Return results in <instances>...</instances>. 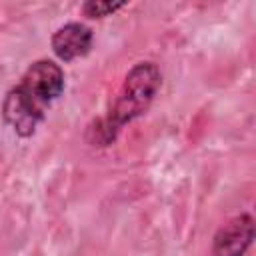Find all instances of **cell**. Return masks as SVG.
Instances as JSON below:
<instances>
[{
	"mask_svg": "<svg viewBox=\"0 0 256 256\" xmlns=\"http://www.w3.org/2000/svg\"><path fill=\"white\" fill-rule=\"evenodd\" d=\"M254 240V220L250 214H240L228 220L214 236L212 256H244Z\"/></svg>",
	"mask_w": 256,
	"mask_h": 256,
	"instance_id": "3",
	"label": "cell"
},
{
	"mask_svg": "<svg viewBox=\"0 0 256 256\" xmlns=\"http://www.w3.org/2000/svg\"><path fill=\"white\" fill-rule=\"evenodd\" d=\"M126 2H110V0H90V2H84L82 4V12L88 16V18H104V16H110L114 14L116 10L124 8Z\"/></svg>",
	"mask_w": 256,
	"mask_h": 256,
	"instance_id": "5",
	"label": "cell"
},
{
	"mask_svg": "<svg viewBox=\"0 0 256 256\" xmlns=\"http://www.w3.org/2000/svg\"><path fill=\"white\" fill-rule=\"evenodd\" d=\"M64 92V70L52 60L32 62L22 78L6 92L2 102L4 122L18 136H32L46 110Z\"/></svg>",
	"mask_w": 256,
	"mask_h": 256,
	"instance_id": "1",
	"label": "cell"
},
{
	"mask_svg": "<svg viewBox=\"0 0 256 256\" xmlns=\"http://www.w3.org/2000/svg\"><path fill=\"white\" fill-rule=\"evenodd\" d=\"M162 82V74L154 62H138L126 74L118 94L110 102L106 114L88 126V140L94 146H108L116 140L118 132L140 118L152 104Z\"/></svg>",
	"mask_w": 256,
	"mask_h": 256,
	"instance_id": "2",
	"label": "cell"
},
{
	"mask_svg": "<svg viewBox=\"0 0 256 256\" xmlns=\"http://www.w3.org/2000/svg\"><path fill=\"white\" fill-rule=\"evenodd\" d=\"M94 34L92 30L82 22H68L60 26L52 34V50L62 62H72L76 58H82L92 48Z\"/></svg>",
	"mask_w": 256,
	"mask_h": 256,
	"instance_id": "4",
	"label": "cell"
}]
</instances>
